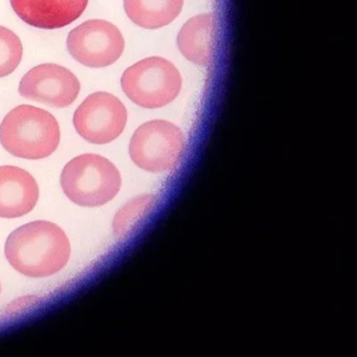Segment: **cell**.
<instances>
[{
  "instance_id": "cell-1",
  "label": "cell",
  "mask_w": 357,
  "mask_h": 357,
  "mask_svg": "<svg viewBox=\"0 0 357 357\" xmlns=\"http://www.w3.org/2000/svg\"><path fill=\"white\" fill-rule=\"evenodd\" d=\"M8 262L29 278H47L61 271L70 258L66 231L50 221L26 223L12 231L5 245Z\"/></svg>"
},
{
  "instance_id": "cell-2",
  "label": "cell",
  "mask_w": 357,
  "mask_h": 357,
  "mask_svg": "<svg viewBox=\"0 0 357 357\" xmlns=\"http://www.w3.org/2000/svg\"><path fill=\"white\" fill-rule=\"evenodd\" d=\"M60 139L61 132L55 116L35 106L14 108L0 124V143L16 158H49L57 150Z\"/></svg>"
},
{
  "instance_id": "cell-3",
  "label": "cell",
  "mask_w": 357,
  "mask_h": 357,
  "mask_svg": "<svg viewBox=\"0 0 357 357\" xmlns=\"http://www.w3.org/2000/svg\"><path fill=\"white\" fill-rule=\"evenodd\" d=\"M62 190L66 197L81 206L95 208L112 202L122 187L116 165L98 154L86 153L73 158L61 173Z\"/></svg>"
},
{
  "instance_id": "cell-4",
  "label": "cell",
  "mask_w": 357,
  "mask_h": 357,
  "mask_svg": "<svg viewBox=\"0 0 357 357\" xmlns=\"http://www.w3.org/2000/svg\"><path fill=\"white\" fill-rule=\"evenodd\" d=\"M125 95L139 107L156 109L172 103L181 93L178 68L162 57H148L127 68L121 78Z\"/></svg>"
},
{
  "instance_id": "cell-5",
  "label": "cell",
  "mask_w": 357,
  "mask_h": 357,
  "mask_svg": "<svg viewBox=\"0 0 357 357\" xmlns=\"http://www.w3.org/2000/svg\"><path fill=\"white\" fill-rule=\"evenodd\" d=\"M185 147V135L178 126L166 120H152L133 133L129 154L142 170L164 173L178 165Z\"/></svg>"
},
{
  "instance_id": "cell-6",
  "label": "cell",
  "mask_w": 357,
  "mask_h": 357,
  "mask_svg": "<svg viewBox=\"0 0 357 357\" xmlns=\"http://www.w3.org/2000/svg\"><path fill=\"white\" fill-rule=\"evenodd\" d=\"M66 47L79 63L87 68H103L120 59L124 53L125 39L112 22L91 20L68 34Z\"/></svg>"
},
{
  "instance_id": "cell-7",
  "label": "cell",
  "mask_w": 357,
  "mask_h": 357,
  "mask_svg": "<svg viewBox=\"0 0 357 357\" xmlns=\"http://www.w3.org/2000/svg\"><path fill=\"white\" fill-rule=\"evenodd\" d=\"M128 114L119 98L105 91L89 96L74 114V126L82 139L106 145L118 139L126 127Z\"/></svg>"
},
{
  "instance_id": "cell-8",
  "label": "cell",
  "mask_w": 357,
  "mask_h": 357,
  "mask_svg": "<svg viewBox=\"0 0 357 357\" xmlns=\"http://www.w3.org/2000/svg\"><path fill=\"white\" fill-rule=\"evenodd\" d=\"M79 79L58 64H41L32 68L20 81L22 97L56 108L72 105L80 93Z\"/></svg>"
},
{
  "instance_id": "cell-9",
  "label": "cell",
  "mask_w": 357,
  "mask_h": 357,
  "mask_svg": "<svg viewBox=\"0 0 357 357\" xmlns=\"http://www.w3.org/2000/svg\"><path fill=\"white\" fill-rule=\"evenodd\" d=\"M16 15L29 26L57 30L76 22L89 0H10Z\"/></svg>"
},
{
  "instance_id": "cell-10",
  "label": "cell",
  "mask_w": 357,
  "mask_h": 357,
  "mask_svg": "<svg viewBox=\"0 0 357 357\" xmlns=\"http://www.w3.org/2000/svg\"><path fill=\"white\" fill-rule=\"evenodd\" d=\"M39 199L36 179L24 169L0 167V218H20L32 212Z\"/></svg>"
},
{
  "instance_id": "cell-11",
  "label": "cell",
  "mask_w": 357,
  "mask_h": 357,
  "mask_svg": "<svg viewBox=\"0 0 357 357\" xmlns=\"http://www.w3.org/2000/svg\"><path fill=\"white\" fill-rule=\"evenodd\" d=\"M216 20L213 14L190 18L179 30L177 47L181 55L193 64L208 66L214 57Z\"/></svg>"
},
{
  "instance_id": "cell-12",
  "label": "cell",
  "mask_w": 357,
  "mask_h": 357,
  "mask_svg": "<svg viewBox=\"0 0 357 357\" xmlns=\"http://www.w3.org/2000/svg\"><path fill=\"white\" fill-rule=\"evenodd\" d=\"M185 0H124L129 20L146 30H158L174 22L183 11Z\"/></svg>"
},
{
  "instance_id": "cell-13",
  "label": "cell",
  "mask_w": 357,
  "mask_h": 357,
  "mask_svg": "<svg viewBox=\"0 0 357 357\" xmlns=\"http://www.w3.org/2000/svg\"><path fill=\"white\" fill-rule=\"evenodd\" d=\"M155 196L151 194L137 196L127 202L114 219V234L116 239H125L130 236L155 204Z\"/></svg>"
},
{
  "instance_id": "cell-14",
  "label": "cell",
  "mask_w": 357,
  "mask_h": 357,
  "mask_svg": "<svg viewBox=\"0 0 357 357\" xmlns=\"http://www.w3.org/2000/svg\"><path fill=\"white\" fill-rule=\"evenodd\" d=\"M24 54L20 37L0 26V78L11 75L20 66Z\"/></svg>"
},
{
  "instance_id": "cell-15",
  "label": "cell",
  "mask_w": 357,
  "mask_h": 357,
  "mask_svg": "<svg viewBox=\"0 0 357 357\" xmlns=\"http://www.w3.org/2000/svg\"><path fill=\"white\" fill-rule=\"evenodd\" d=\"M0 291H1V289H0Z\"/></svg>"
}]
</instances>
